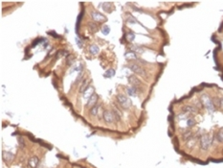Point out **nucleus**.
Here are the masks:
<instances>
[{"mask_svg":"<svg viewBox=\"0 0 223 168\" xmlns=\"http://www.w3.org/2000/svg\"><path fill=\"white\" fill-rule=\"evenodd\" d=\"M213 136L209 135V133H204L200 136V139H199V144H200L201 150H208L209 147L213 143Z\"/></svg>","mask_w":223,"mask_h":168,"instance_id":"f257e3e1","label":"nucleus"},{"mask_svg":"<svg viewBox=\"0 0 223 168\" xmlns=\"http://www.w3.org/2000/svg\"><path fill=\"white\" fill-rule=\"evenodd\" d=\"M200 102H201V104L207 109V110H208L209 112H213L216 110V108H214V106L213 104L212 99H210L208 95H206V94L202 95L200 98Z\"/></svg>","mask_w":223,"mask_h":168,"instance_id":"f03ea898","label":"nucleus"},{"mask_svg":"<svg viewBox=\"0 0 223 168\" xmlns=\"http://www.w3.org/2000/svg\"><path fill=\"white\" fill-rule=\"evenodd\" d=\"M117 100L124 109H128L131 106V100L128 99L126 96H125L124 94H118L117 95Z\"/></svg>","mask_w":223,"mask_h":168,"instance_id":"7ed1b4c3","label":"nucleus"},{"mask_svg":"<svg viewBox=\"0 0 223 168\" xmlns=\"http://www.w3.org/2000/svg\"><path fill=\"white\" fill-rule=\"evenodd\" d=\"M128 68H130V70L135 72L136 74H139V75H142V76H146L147 75V73H146V71L144 68H142L139 64L137 63H128Z\"/></svg>","mask_w":223,"mask_h":168,"instance_id":"20e7f679","label":"nucleus"},{"mask_svg":"<svg viewBox=\"0 0 223 168\" xmlns=\"http://www.w3.org/2000/svg\"><path fill=\"white\" fill-rule=\"evenodd\" d=\"M128 82L131 84L133 87H135L137 90L142 89V83L140 82V80L138 79L136 76L134 75H130L128 77Z\"/></svg>","mask_w":223,"mask_h":168,"instance_id":"39448f33","label":"nucleus"},{"mask_svg":"<svg viewBox=\"0 0 223 168\" xmlns=\"http://www.w3.org/2000/svg\"><path fill=\"white\" fill-rule=\"evenodd\" d=\"M103 119L106 122V123H112L113 120H114V113L112 112H110V110H105L103 113Z\"/></svg>","mask_w":223,"mask_h":168,"instance_id":"423d86ee","label":"nucleus"},{"mask_svg":"<svg viewBox=\"0 0 223 168\" xmlns=\"http://www.w3.org/2000/svg\"><path fill=\"white\" fill-rule=\"evenodd\" d=\"M91 17H92V18H93V19L96 22H103V21L106 20L105 17H103L102 14H100L98 12H93V13H92V14H91Z\"/></svg>","mask_w":223,"mask_h":168,"instance_id":"0eeeda50","label":"nucleus"},{"mask_svg":"<svg viewBox=\"0 0 223 168\" xmlns=\"http://www.w3.org/2000/svg\"><path fill=\"white\" fill-rule=\"evenodd\" d=\"M182 112L188 113V114H191V113H195L197 112L196 108H194L193 106H184L182 108Z\"/></svg>","mask_w":223,"mask_h":168,"instance_id":"6e6552de","label":"nucleus"},{"mask_svg":"<svg viewBox=\"0 0 223 168\" xmlns=\"http://www.w3.org/2000/svg\"><path fill=\"white\" fill-rule=\"evenodd\" d=\"M38 162H39V159H38L37 156H32L29 159L28 164L31 168H37V166L38 165Z\"/></svg>","mask_w":223,"mask_h":168,"instance_id":"1a4fd4ad","label":"nucleus"},{"mask_svg":"<svg viewBox=\"0 0 223 168\" xmlns=\"http://www.w3.org/2000/svg\"><path fill=\"white\" fill-rule=\"evenodd\" d=\"M97 101H98V95L93 94L87 102V107H89V108H93V107L96 105V103H97Z\"/></svg>","mask_w":223,"mask_h":168,"instance_id":"9d476101","label":"nucleus"},{"mask_svg":"<svg viewBox=\"0 0 223 168\" xmlns=\"http://www.w3.org/2000/svg\"><path fill=\"white\" fill-rule=\"evenodd\" d=\"M94 87H88V89H86V91L85 92L83 93V97L85 98V100H89V98L92 96L93 94H95L94 93Z\"/></svg>","mask_w":223,"mask_h":168,"instance_id":"9b49d317","label":"nucleus"},{"mask_svg":"<svg viewBox=\"0 0 223 168\" xmlns=\"http://www.w3.org/2000/svg\"><path fill=\"white\" fill-rule=\"evenodd\" d=\"M2 156H3V159L5 160V162H11V160L14 159V156L13 153L11 152H4L2 154Z\"/></svg>","mask_w":223,"mask_h":168,"instance_id":"f8f14e48","label":"nucleus"},{"mask_svg":"<svg viewBox=\"0 0 223 168\" xmlns=\"http://www.w3.org/2000/svg\"><path fill=\"white\" fill-rule=\"evenodd\" d=\"M130 49H131V51L134 52V53H139V54H141V53L144 52V49L140 47L139 45H131L130 46Z\"/></svg>","mask_w":223,"mask_h":168,"instance_id":"ddd939ff","label":"nucleus"},{"mask_svg":"<svg viewBox=\"0 0 223 168\" xmlns=\"http://www.w3.org/2000/svg\"><path fill=\"white\" fill-rule=\"evenodd\" d=\"M137 91L138 90L133 87H128V89H126V92H128V94L130 95V96H136Z\"/></svg>","mask_w":223,"mask_h":168,"instance_id":"4468645a","label":"nucleus"},{"mask_svg":"<svg viewBox=\"0 0 223 168\" xmlns=\"http://www.w3.org/2000/svg\"><path fill=\"white\" fill-rule=\"evenodd\" d=\"M112 4H111L110 2H105V4H103V11L105 12H106V13H110V12H112Z\"/></svg>","mask_w":223,"mask_h":168,"instance_id":"2eb2a0df","label":"nucleus"},{"mask_svg":"<svg viewBox=\"0 0 223 168\" xmlns=\"http://www.w3.org/2000/svg\"><path fill=\"white\" fill-rule=\"evenodd\" d=\"M88 87H88V81H87V80H84V81L82 82V87H80V93H84Z\"/></svg>","mask_w":223,"mask_h":168,"instance_id":"dca6fc26","label":"nucleus"},{"mask_svg":"<svg viewBox=\"0 0 223 168\" xmlns=\"http://www.w3.org/2000/svg\"><path fill=\"white\" fill-rule=\"evenodd\" d=\"M125 58H126V59H128V60H132V59L136 60V59H137L136 53H134V52H132V51H128V52H126V53H125Z\"/></svg>","mask_w":223,"mask_h":168,"instance_id":"f3484780","label":"nucleus"},{"mask_svg":"<svg viewBox=\"0 0 223 168\" xmlns=\"http://www.w3.org/2000/svg\"><path fill=\"white\" fill-rule=\"evenodd\" d=\"M182 137H183L184 140H190V139L191 138V137H193V133H191V131H186V132H184Z\"/></svg>","mask_w":223,"mask_h":168,"instance_id":"a211bd4d","label":"nucleus"},{"mask_svg":"<svg viewBox=\"0 0 223 168\" xmlns=\"http://www.w3.org/2000/svg\"><path fill=\"white\" fill-rule=\"evenodd\" d=\"M99 110H100V107L98 105H95L93 108L90 109V113L92 116H96L97 114L99 113Z\"/></svg>","mask_w":223,"mask_h":168,"instance_id":"6ab92c4d","label":"nucleus"},{"mask_svg":"<svg viewBox=\"0 0 223 168\" xmlns=\"http://www.w3.org/2000/svg\"><path fill=\"white\" fill-rule=\"evenodd\" d=\"M195 143H196V137H191L190 140H188L187 146H188V148H194Z\"/></svg>","mask_w":223,"mask_h":168,"instance_id":"aec40b11","label":"nucleus"},{"mask_svg":"<svg viewBox=\"0 0 223 168\" xmlns=\"http://www.w3.org/2000/svg\"><path fill=\"white\" fill-rule=\"evenodd\" d=\"M89 51H90V53H91L92 55H96V54H98V53H99L100 49H99V47L97 46V45L93 44V45H91V46H90Z\"/></svg>","mask_w":223,"mask_h":168,"instance_id":"412c9836","label":"nucleus"},{"mask_svg":"<svg viewBox=\"0 0 223 168\" xmlns=\"http://www.w3.org/2000/svg\"><path fill=\"white\" fill-rule=\"evenodd\" d=\"M115 70L114 69H112V68H110V69H108L107 71H105V77H106V78H111V77H113V76L115 75Z\"/></svg>","mask_w":223,"mask_h":168,"instance_id":"4be33fe9","label":"nucleus"},{"mask_svg":"<svg viewBox=\"0 0 223 168\" xmlns=\"http://www.w3.org/2000/svg\"><path fill=\"white\" fill-rule=\"evenodd\" d=\"M217 139L219 142H223V129H220L217 133Z\"/></svg>","mask_w":223,"mask_h":168,"instance_id":"5701e85b","label":"nucleus"},{"mask_svg":"<svg viewBox=\"0 0 223 168\" xmlns=\"http://www.w3.org/2000/svg\"><path fill=\"white\" fill-rule=\"evenodd\" d=\"M101 31H102V33L103 34V35H108V34H109V32H110V28L108 27V26H107V25H103V27H102V30H101Z\"/></svg>","mask_w":223,"mask_h":168,"instance_id":"b1692460","label":"nucleus"},{"mask_svg":"<svg viewBox=\"0 0 223 168\" xmlns=\"http://www.w3.org/2000/svg\"><path fill=\"white\" fill-rule=\"evenodd\" d=\"M74 61H75V57L73 56V55H68L67 56V58H66V63H67V64L68 66H71V64L74 63Z\"/></svg>","mask_w":223,"mask_h":168,"instance_id":"393cba45","label":"nucleus"},{"mask_svg":"<svg viewBox=\"0 0 223 168\" xmlns=\"http://www.w3.org/2000/svg\"><path fill=\"white\" fill-rule=\"evenodd\" d=\"M89 31L90 32H92V33H96L98 31V27H97V25H96L95 23H89Z\"/></svg>","mask_w":223,"mask_h":168,"instance_id":"a878e982","label":"nucleus"},{"mask_svg":"<svg viewBox=\"0 0 223 168\" xmlns=\"http://www.w3.org/2000/svg\"><path fill=\"white\" fill-rule=\"evenodd\" d=\"M195 124H196V122H195V120L194 119V118H189V119L187 120V126L188 127L191 128V127H194Z\"/></svg>","mask_w":223,"mask_h":168,"instance_id":"bb28decb","label":"nucleus"},{"mask_svg":"<svg viewBox=\"0 0 223 168\" xmlns=\"http://www.w3.org/2000/svg\"><path fill=\"white\" fill-rule=\"evenodd\" d=\"M212 101H213V104L214 106V108H218V107H219V104H220V99L219 98H214Z\"/></svg>","mask_w":223,"mask_h":168,"instance_id":"cd10ccee","label":"nucleus"},{"mask_svg":"<svg viewBox=\"0 0 223 168\" xmlns=\"http://www.w3.org/2000/svg\"><path fill=\"white\" fill-rule=\"evenodd\" d=\"M113 113H114V116H116L118 120L120 119L121 116H122V113H121L120 112H119V110H118L116 108H114V109H113Z\"/></svg>","mask_w":223,"mask_h":168,"instance_id":"c85d7f7f","label":"nucleus"},{"mask_svg":"<svg viewBox=\"0 0 223 168\" xmlns=\"http://www.w3.org/2000/svg\"><path fill=\"white\" fill-rule=\"evenodd\" d=\"M134 37H135V35H134L133 33H128V35H126V40H128V41H133Z\"/></svg>","mask_w":223,"mask_h":168,"instance_id":"c756f323","label":"nucleus"},{"mask_svg":"<svg viewBox=\"0 0 223 168\" xmlns=\"http://www.w3.org/2000/svg\"><path fill=\"white\" fill-rule=\"evenodd\" d=\"M188 117H189V114H188V113H185V112H183V113H180L179 114V115H178V118H179V119L180 120H181V119H189V118H188Z\"/></svg>","mask_w":223,"mask_h":168,"instance_id":"7c9ffc66","label":"nucleus"},{"mask_svg":"<svg viewBox=\"0 0 223 168\" xmlns=\"http://www.w3.org/2000/svg\"><path fill=\"white\" fill-rule=\"evenodd\" d=\"M63 55H67V56H68V52H66L65 50H60V51H59V52H57V59L60 58V57L63 56Z\"/></svg>","mask_w":223,"mask_h":168,"instance_id":"2f4dec72","label":"nucleus"},{"mask_svg":"<svg viewBox=\"0 0 223 168\" xmlns=\"http://www.w3.org/2000/svg\"><path fill=\"white\" fill-rule=\"evenodd\" d=\"M128 23H130V24H134V23H137V20L133 17L129 16L128 17Z\"/></svg>","mask_w":223,"mask_h":168,"instance_id":"473e14b6","label":"nucleus"},{"mask_svg":"<svg viewBox=\"0 0 223 168\" xmlns=\"http://www.w3.org/2000/svg\"><path fill=\"white\" fill-rule=\"evenodd\" d=\"M82 64H78L75 68H74V71H82Z\"/></svg>","mask_w":223,"mask_h":168,"instance_id":"72a5a7b5","label":"nucleus"},{"mask_svg":"<svg viewBox=\"0 0 223 168\" xmlns=\"http://www.w3.org/2000/svg\"><path fill=\"white\" fill-rule=\"evenodd\" d=\"M18 142L20 144V146L24 147V140H23L22 137H18Z\"/></svg>","mask_w":223,"mask_h":168,"instance_id":"f704fd0d","label":"nucleus"},{"mask_svg":"<svg viewBox=\"0 0 223 168\" xmlns=\"http://www.w3.org/2000/svg\"><path fill=\"white\" fill-rule=\"evenodd\" d=\"M76 41H77V43H78L79 47H82V43H80V39H79L78 37H76Z\"/></svg>","mask_w":223,"mask_h":168,"instance_id":"c9c22d12","label":"nucleus"},{"mask_svg":"<svg viewBox=\"0 0 223 168\" xmlns=\"http://www.w3.org/2000/svg\"><path fill=\"white\" fill-rule=\"evenodd\" d=\"M219 108L223 110V98H220V104H219Z\"/></svg>","mask_w":223,"mask_h":168,"instance_id":"e433bc0d","label":"nucleus"}]
</instances>
